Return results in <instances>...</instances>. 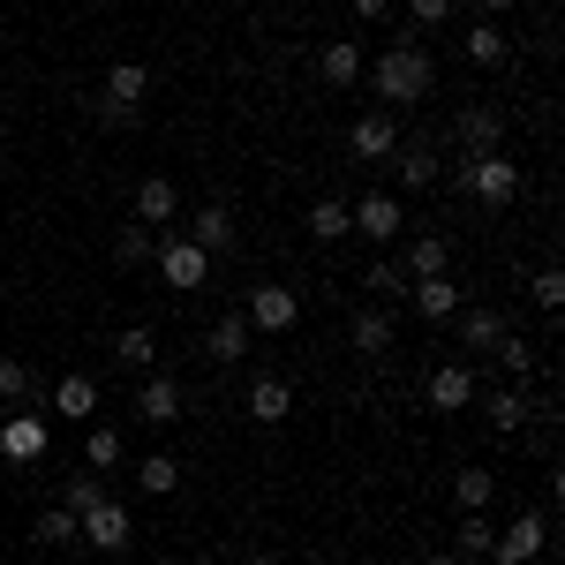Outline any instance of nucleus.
Wrapping results in <instances>:
<instances>
[{"label":"nucleus","instance_id":"34","mask_svg":"<svg viewBox=\"0 0 565 565\" xmlns=\"http://www.w3.org/2000/svg\"><path fill=\"white\" fill-rule=\"evenodd\" d=\"M490 354H498V370H505L513 385H527V377H535V362H543V354L527 348L521 332H505V340H498V348H490Z\"/></svg>","mask_w":565,"mask_h":565},{"label":"nucleus","instance_id":"45","mask_svg":"<svg viewBox=\"0 0 565 565\" xmlns=\"http://www.w3.org/2000/svg\"><path fill=\"white\" fill-rule=\"evenodd\" d=\"M430 565H460V558H430Z\"/></svg>","mask_w":565,"mask_h":565},{"label":"nucleus","instance_id":"13","mask_svg":"<svg viewBox=\"0 0 565 565\" xmlns=\"http://www.w3.org/2000/svg\"><path fill=\"white\" fill-rule=\"evenodd\" d=\"M407 302H415V317H430V324H452V317H460V279H452V271L415 279V287H407Z\"/></svg>","mask_w":565,"mask_h":565},{"label":"nucleus","instance_id":"30","mask_svg":"<svg viewBox=\"0 0 565 565\" xmlns=\"http://www.w3.org/2000/svg\"><path fill=\"white\" fill-rule=\"evenodd\" d=\"M490 498H498L490 468H460V476H452V505H460V513H490Z\"/></svg>","mask_w":565,"mask_h":565},{"label":"nucleus","instance_id":"44","mask_svg":"<svg viewBox=\"0 0 565 565\" xmlns=\"http://www.w3.org/2000/svg\"><path fill=\"white\" fill-rule=\"evenodd\" d=\"M476 8H482V15H505V8H513V0H476Z\"/></svg>","mask_w":565,"mask_h":565},{"label":"nucleus","instance_id":"24","mask_svg":"<svg viewBox=\"0 0 565 565\" xmlns=\"http://www.w3.org/2000/svg\"><path fill=\"white\" fill-rule=\"evenodd\" d=\"M204 354H212L218 370H226V362H242V354H249V317H242V309H234V317H218L212 340H204Z\"/></svg>","mask_w":565,"mask_h":565},{"label":"nucleus","instance_id":"5","mask_svg":"<svg viewBox=\"0 0 565 565\" xmlns=\"http://www.w3.org/2000/svg\"><path fill=\"white\" fill-rule=\"evenodd\" d=\"M543 543H551V521L543 513H521L513 527L490 535V565H527V558H543Z\"/></svg>","mask_w":565,"mask_h":565},{"label":"nucleus","instance_id":"12","mask_svg":"<svg viewBox=\"0 0 565 565\" xmlns=\"http://www.w3.org/2000/svg\"><path fill=\"white\" fill-rule=\"evenodd\" d=\"M136 415H143L151 430H167V423H181V385L167 377V370H151V377L136 385Z\"/></svg>","mask_w":565,"mask_h":565},{"label":"nucleus","instance_id":"9","mask_svg":"<svg viewBox=\"0 0 565 565\" xmlns=\"http://www.w3.org/2000/svg\"><path fill=\"white\" fill-rule=\"evenodd\" d=\"M392 143H399V114H392V106H370V114L348 129L354 159H392Z\"/></svg>","mask_w":565,"mask_h":565},{"label":"nucleus","instance_id":"6","mask_svg":"<svg viewBox=\"0 0 565 565\" xmlns=\"http://www.w3.org/2000/svg\"><path fill=\"white\" fill-rule=\"evenodd\" d=\"M348 212H354V234H362V242H377V249H392V242H399V226H407L392 189H370V196H362V204H348Z\"/></svg>","mask_w":565,"mask_h":565},{"label":"nucleus","instance_id":"15","mask_svg":"<svg viewBox=\"0 0 565 565\" xmlns=\"http://www.w3.org/2000/svg\"><path fill=\"white\" fill-rule=\"evenodd\" d=\"M242 407H249V423L271 430V423L295 415V385H287V377H249V399H242Z\"/></svg>","mask_w":565,"mask_h":565},{"label":"nucleus","instance_id":"22","mask_svg":"<svg viewBox=\"0 0 565 565\" xmlns=\"http://www.w3.org/2000/svg\"><path fill=\"white\" fill-rule=\"evenodd\" d=\"M317 76L324 84H362V45H348V39H332V45H317Z\"/></svg>","mask_w":565,"mask_h":565},{"label":"nucleus","instance_id":"3","mask_svg":"<svg viewBox=\"0 0 565 565\" xmlns=\"http://www.w3.org/2000/svg\"><path fill=\"white\" fill-rule=\"evenodd\" d=\"M159 279H167V287H174V295H196V287H204V279H212V257H204V249H196V242H181V234H167V226H159Z\"/></svg>","mask_w":565,"mask_h":565},{"label":"nucleus","instance_id":"11","mask_svg":"<svg viewBox=\"0 0 565 565\" xmlns=\"http://www.w3.org/2000/svg\"><path fill=\"white\" fill-rule=\"evenodd\" d=\"M45 445H53V430H45L39 415H8V423H0V460H15V468L45 460Z\"/></svg>","mask_w":565,"mask_h":565},{"label":"nucleus","instance_id":"4","mask_svg":"<svg viewBox=\"0 0 565 565\" xmlns=\"http://www.w3.org/2000/svg\"><path fill=\"white\" fill-rule=\"evenodd\" d=\"M76 535H84L90 551H106V558H114V551H129L136 521H129V505H121V498H98L90 513H76Z\"/></svg>","mask_w":565,"mask_h":565},{"label":"nucleus","instance_id":"35","mask_svg":"<svg viewBox=\"0 0 565 565\" xmlns=\"http://www.w3.org/2000/svg\"><path fill=\"white\" fill-rule=\"evenodd\" d=\"M0 399H8V407H23V399H39V377H31V370H23L15 354H0Z\"/></svg>","mask_w":565,"mask_h":565},{"label":"nucleus","instance_id":"10","mask_svg":"<svg viewBox=\"0 0 565 565\" xmlns=\"http://www.w3.org/2000/svg\"><path fill=\"white\" fill-rule=\"evenodd\" d=\"M423 392H430L437 415H460V407H476V370H468V362H437Z\"/></svg>","mask_w":565,"mask_h":565},{"label":"nucleus","instance_id":"1","mask_svg":"<svg viewBox=\"0 0 565 565\" xmlns=\"http://www.w3.org/2000/svg\"><path fill=\"white\" fill-rule=\"evenodd\" d=\"M362 76L377 90V106H423L437 90V61H430L423 39H399V45H385L377 61H362Z\"/></svg>","mask_w":565,"mask_h":565},{"label":"nucleus","instance_id":"41","mask_svg":"<svg viewBox=\"0 0 565 565\" xmlns=\"http://www.w3.org/2000/svg\"><path fill=\"white\" fill-rule=\"evenodd\" d=\"M90 121H98V129H129L136 114H121V106H106V98H98V106H90Z\"/></svg>","mask_w":565,"mask_h":565},{"label":"nucleus","instance_id":"2","mask_svg":"<svg viewBox=\"0 0 565 565\" xmlns=\"http://www.w3.org/2000/svg\"><path fill=\"white\" fill-rule=\"evenodd\" d=\"M452 181H460V196H476V204H490V212L521 196V167H513L505 151H482V159H468Z\"/></svg>","mask_w":565,"mask_h":565},{"label":"nucleus","instance_id":"20","mask_svg":"<svg viewBox=\"0 0 565 565\" xmlns=\"http://www.w3.org/2000/svg\"><path fill=\"white\" fill-rule=\"evenodd\" d=\"M468 61H476V68H505V61H513V39H505V31H498V23H490V15H482V23H468Z\"/></svg>","mask_w":565,"mask_h":565},{"label":"nucleus","instance_id":"33","mask_svg":"<svg viewBox=\"0 0 565 565\" xmlns=\"http://www.w3.org/2000/svg\"><path fill=\"white\" fill-rule=\"evenodd\" d=\"M159 257V226H121V234H114V264H151Z\"/></svg>","mask_w":565,"mask_h":565},{"label":"nucleus","instance_id":"28","mask_svg":"<svg viewBox=\"0 0 565 565\" xmlns=\"http://www.w3.org/2000/svg\"><path fill=\"white\" fill-rule=\"evenodd\" d=\"M482 415H490V430H498V437H513L527 423V392L521 385H498L490 399H482Z\"/></svg>","mask_w":565,"mask_h":565},{"label":"nucleus","instance_id":"32","mask_svg":"<svg viewBox=\"0 0 565 565\" xmlns=\"http://www.w3.org/2000/svg\"><path fill=\"white\" fill-rule=\"evenodd\" d=\"M84 468H98V476L121 468V430H114V423H90L84 430Z\"/></svg>","mask_w":565,"mask_h":565},{"label":"nucleus","instance_id":"26","mask_svg":"<svg viewBox=\"0 0 565 565\" xmlns=\"http://www.w3.org/2000/svg\"><path fill=\"white\" fill-rule=\"evenodd\" d=\"M392 167H399V189H430L437 181V151L430 143H392Z\"/></svg>","mask_w":565,"mask_h":565},{"label":"nucleus","instance_id":"23","mask_svg":"<svg viewBox=\"0 0 565 565\" xmlns=\"http://www.w3.org/2000/svg\"><path fill=\"white\" fill-rule=\"evenodd\" d=\"M498 340H505V317H498V309H468V317H460V362H468V354H490Z\"/></svg>","mask_w":565,"mask_h":565},{"label":"nucleus","instance_id":"18","mask_svg":"<svg viewBox=\"0 0 565 565\" xmlns=\"http://www.w3.org/2000/svg\"><path fill=\"white\" fill-rule=\"evenodd\" d=\"M181 242H196L204 257H226L234 249V218H226V204H204V212H189V234Z\"/></svg>","mask_w":565,"mask_h":565},{"label":"nucleus","instance_id":"8","mask_svg":"<svg viewBox=\"0 0 565 565\" xmlns=\"http://www.w3.org/2000/svg\"><path fill=\"white\" fill-rule=\"evenodd\" d=\"M452 136H460L468 159H482V151L505 143V114H498V106H460V114H452Z\"/></svg>","mask_w":565,"mask_h":565},{"label":"nucleus","instance_id":"36","mask_svg":"<svg viewBox=\"0 0 565 565\" xmlns=\"http://www.w3.org/2000/svg\"><path fill=\"white\" fill-rule=\"evenodd\" d=\"M362 287H370V295H385V302H392V295H407V271H399V257H377L370 271H362Z\"/></svg>","mask_w":565,"mask_h":565},{"label":"nucleus","instance_id":"37","mask_svg":"<svg viewBox=\"0 0 565 565\" xmlns=\"http://www.w3.org/2000/svg\"><path fill=\"white\" fill-rule=\"evenodd\" d=\"M31 535L61 551V543H76V513H68V505H45V513H39V527H31Z\"/></svg>","mask_w":565,"mask_h":565},{"label":"nucleus","instance_id":"21","mask_svg":"<svg viewBox=\"0 0 565 565\" xmlns=\"http://www.w3.org/2000/svg\"><path fill=\"white\" fill-rule=\"evenodd\" d=\"M399 271H407V287H415V279H437V271H452V249H445V234H423V242H407Z\"/></svg>","mask_w":565,"mask_h":565},{"label":"nucleus","instance_id":"7","mask_svg":"<svg viewBox=\"0 0 565 565\" xmlns=\"http://www.w3.org/2000/svg\"><path fill=\"white\" fill-rule=\"evenodd\" d=\"M242 317H249V332H295L302 324V295L295 287H257Z\"/></svg>","mask_w":565,"mask_h":565},{"label":"nucleus","instance_id":"31","mask_svg":"<svg viewBox=\"0 0 565 565\" xmlns=\"http://www.w3.org/2000/svg\"><path fill=\"white\" fill-rule=\"evenodd\" d=\"M174 482H181V460H174V452H151V460H136V490H143V498H167Z\"/></svg>","mask_w":565,"mask_h":565},{"label":"nucleus","instance_id":"43","mask_svg":"<svg viewBox=\"0 0 565 565\" xmlns=\"http://www.w3.org/2000/svg\"><path fill=\"white\" fill-rule=\"evenodd\" d=\"M242 565H279V551H249V558H242Z\"/></svg>","mask_w":565,"mask_h":565},{"label":"nucleus","instance_id":"39","mask_svg":"<svg viewBox=\"0 0 565 565\" xmlns=\"http://www.w3.org/2000/svg\"><path fill=\"white\" fill-rule=\"evenodd\" d=\"M535 309H551V317L565 309V271H558V264H543V271H535Z\"/></svg>","mask_w":565,"mask_h":565},{"label":"nucleus","instance_id":"14","mask_svg":"<svg viewBox=\"0 0 565 565\" xmlns=\"http://www.w3.org/2000/svg\"><path fill=\"white\" fill-rule=\"evenodd\" d=\"M181 218V189L167 174H151V181H136V226H174Z\"/></svg>","mask_w":565,"mask_h":565},{"label":"nucleus","instance_id":"25","mask_svg":"<svg viewBox=\"0 0 565 565\" xmlns=\"http://www.w3.org/2000/svg\"><path fill=\"white\" fill-rule=\"evenodd\" d=\"M114 362L136 370V377H151V370H159V340H151V324H129V332L114 340Z\"/></svg>","mask_w":565,"mask_h":565},{"label":"nucleus","instance_id":"29","mask_svg":"<svg viewBox=\"0 0 565 565\" xmlns=\"http://www.w3.org/2000/svg\"><path fill=\"white\" fill-rule=\"evenodd\" d=\"M490 513H460V527H452V558L460 565H476V558H490Z\"/></svg>","mask_w":565,"mask_h":565},{"label":"nucleus","instance_id":"42","mask_svg":"<svg viewBox=\"0 0 565 565\" xmlns=\"http://www.w3.org/2000/svg\"><path fill=\"white\" fill-rule=\"evenodd\" d=\"M354 15H362V23H385V15H392V0H354Z\"/></svg>","mask_w":565,"mask_h":565},{"label":"nucleus","instance_id":"17","mask_svg":"<svg viewBox=\"0 0 565 565\" xmlns=\"http://www.w3.org/2000/svg\"><path fill=\"white\" fill-rule=\"evenodd\" d=\"M348 340H354V354H362V362H385L392 340H399V324H392V309H362V317L348 324Z\"/></svg>","mask_w":565,"mask_h":565},{"label":"nucleus","instance_id":"16","mask_svg":"<svg viewBox=\"0 0 565 565\" xmlns=\"http://www.w3.org/2000/svg\"><path fill=\"white\" fill-rule=\"evenodd\" d=\"M98 98H106V106H121V114H136V106L151 98V68H143V61H114Z\"/></svg>","mask_w":565,"mask_h":565},{"label":"nucleus","instance_id":"40","mask_svg":"<svg viewBox=\"0 0 565 565\" xmlns=\"http://www.w3.org/2000/svg\"><path fill=\"white\" fill-rule=\"evenodd\" d=\"M452 8H460V0H407L415 31H437V23H452Z\"/></svg>","mask_w":565,"mask_h":565},{"label":"nucleus","instance_id":"38","mask_svg":"<svg viewBox=\"0 0 565 565\" xmlns=\"http://www.w3.org/2000/svg\"><path fill=\"white\" fill-rule=\"evenodd\" d=\"M98 498H106V476H68L61 482V505H68V513H90Z\"/></svg>","mask_w":565,"mask_h":565},{"label":"nucleus","instance_id":"19","mask_svg":"<svg viewBox=\"0 0 565 565\" xmlns=\"http://www.w3.org/2000/svg\"><path fill=\"white\" fill-rule=\"evenodd\" d=\"M53 415H68V423H98V385H90L84 370H68V377L53 385Z\"/></svg>","mask_w":565,"mask_h":565},{"label":"nucleus","instance_id":"27","mask_svg":"<svg viewBox=\"0 0 565 565\" xmlns=\"http://www.w3.org/2000/svg\"><path fill=\"white\" fill-rule=\"evenodd\" d=\"M348 234H354V212L340 196H317L309 204V242H348Z\"/></svg>","mask_w":565,"mask_h":565}]
</instances>
